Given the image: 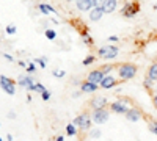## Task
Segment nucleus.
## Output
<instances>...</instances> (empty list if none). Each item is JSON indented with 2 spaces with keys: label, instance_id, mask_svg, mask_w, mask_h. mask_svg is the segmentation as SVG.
<instances>
[{
  "label": "nucleus",
  "instance_id": "f257e3e1",
  "mask_svg": "<svg viewBox=\"0 0 157 141\" xmlns=\"http://www.w3.org/2000/svg\"><path fill=\"white\" fill-rule=\"evenodd\" d=\"M116 72H118V77H120V80H130L134 79L138 72V68L137 65L134 63H123V65L116 66Z\"/></svg>",
  "mask_w": 157,
  "mask_h": 141
},
{
  "label": "nucleus",
  "instance_id": "f03ea898",
  "mask_svg": "<svg viewBox=\"0 0 157 141\" xmlns=\"http://www.w3.org/2000/svg\"><path fill=\"white\" fill-rule=\"evenodd\" d=\"M72 124L77 127V130H90L91 127H93V121H91V116H90V113L88 111H83L80 114H77V116L74 118Z\"/></svg>",
  "mask_w": 157,
  "mask_h": 141
},
{
  "label": "nucleus",
  "instance_id": "7ed1b4c3",
  "mask_svg": "<svg viewBox=\"0 0 157 141\" xmlns=\"http://www.w3.org/2000/svg\"><path fill=\"white\" fill-rule=\"evenodd\" d=\"M91 116V121H93V124H98V125H102L105 124L110 118V111L107 108H96L93 110V113L90 114Z\"/></svg>",
  "mask_w": 157,
  "mask_h": 141
},
{
  "label": "nucleus",
  "instance_id": "20e7f679",
  "mask_svg": "<svg viewBox=\"0 0 157 141\" xmlns=\"http://www.w3.org/2000/svg\"><path fill=\"white\" fill-rule=\"evenodd\" d=\"M118 54H120V49H118V46H104V47H101V49L98 50V55H99L101 58H104V60H107V61L116 58Z\"/></svg>",
  "mask_w": 157,
  "mask_h": 141
},
{
  "label": "nucleus",
  "instance_id": "39448f33",
  "mask_svg": "<svg viewBox=\"0 0 157 141\" xmlns=\"http://www.w3.org/2000/svg\"><path fill=\"white\" fill-rule=\"evenodd\" d=\"M0 88L8 94V96H14L16 94V82L10 79L6 75H0Z\"/></svg>",
  "mask_w": 157,
  "mask_h": 141
},
{
  "label": "nucleus",
  "instance_id": "423d86ee",
  "mask_svg": "<svg viewBox=\"0 0 157 141\" xmlns=\"http://www.w3.org/2000/svg\"><path fill=\"white\" fill-rule=\"evenodd\" d=\"M138 11H140V3L137 0H129V2H126L121 14L126 17H134L135 14H138Z\"/></svg>",
  "mask_w": 157,
  "mask_h": 141
},
{
  "label": "nucleus",
  "instance_id": "0eeeda50",
  "mask_svg": "<svg viewBox=\"0 0 157 141\" xmlns=\"http://www.w3.org/2000/svg\"><path fill=\"white\" fill-rule=\"evenodd\" d=\"M110 108H112V111H113V113H116V114H124V113L129 110V105H127V100L120 99V100L112 102Z\"/></svg>",
  "mask_w": 157,
  "mask_h": 141
},
{
  "label": "nucleus",
  "instance_id": "6e6552de",
  "mask_svg": "<svg viewBox=\"0 0 157 141\" xmlns=\"http://www.w3.org/2000/svg\"><path fill=\"white\" fill-rule=\"evenodd\" d=\"M116 85H118V79L112 74H107V75H104V79L101 80V83L98 86H101L102 89H112Z\"/></svg>",
  "mask_w": 157,
  "mask_h": 141
},
{
  "label": "nucleus",
  "instance_id": "1a4fd4ad",
  "mask_svg": "<svg viewBox=\"0 0 157 141\" xmlns=\"http://www.w3.org/2000/svg\"><path fill=\"white\" fill-rule=\"evenodd\" d=\"M124 116L129 122H138L140 118H141V111L135 107H129V110L124 113Z\"/></svg>",
  "mask_w": 157,
  "mask_h": 141
},
{
  "label": "nucleus",
  "instance_id": "9d476101",
  "mask_svg": "<svg viewBox=\"0 0 157 141\" xmlns=\"http://www.w3.org/2000/svg\"><path fill=\"white\" fill-rule=\"evenodd\" d=\"M107 104H109V100H107L105 96H94L93 99H91V102H90V105H91L93 110H96V108H105Z\"/></svg>",
  "mask_w": 157,
  "mask_h": 141
},
{
  "label": "nucleus",
  "instance_id": "9b49d317",
  "mask_svg": "<svg viewBox=\"0 0 157 141\" xmlns=\"http://www.w3.org/2000/svg\"><path fill=\"white\" fill-rule=\"evenodd\" d=\"M17 85L24 86L27 91H32L33 85H35V79H33L32 75H21L19 79H17Z\"/></svg>",
  "mask_w": 157,
  "mask_h": 141
},
{
  "label": "nucleus",
  "instance_id": "f8f14e48",
  "mask_svg": "<svg viewBox=\"0 0 157 141\" xmlns=\"http://www.w3.org/2000/svg\"><path fill=\"white\" fill-rule=\"evenodd\" d=\"M104 74L101 69H94V71H91L88 75H86V82H91V83H94V85H99L101 80L104 79Z\"/></svg>",
  "mask_w": 157,
  "mask_h": 141
},
{
  "label": "nucleus",
  "instance_id": "ddd939ff",
  "mask_svg": "<svg viewBox=\"0 0 157 141\" xmlns=\"http://www.w3.org/2000/svg\"><path fill=\"white\" fill-rule=\"evenodd\" d=\"M116 8H118V0H104L101 6L104 14H112L113 11H116Z\"/></svg>",
  "mask_w": 157,
  "mask_h": 141
},
{
  "label": "nucleus",
  "instance_id": "4468645a",
  "mask_svg": "<svg viewBox=\"0 0 157 141\" xmlns=\"http://www.w3.org/2000/svg\"><path fill=\"white\" fill-rule=\"evenodd\" d=\"M88 16H90V20H91V22H99V20L102 19V16H104V13H102L101 8L93 6V8L88 11Z\"/></svg>",
  "mask_w": 157,
  "mask_h": 141
},
{
  "label": "nucleus",
  "instance_id": "2eb2a0df",
  "mask_svg": "<svg viewBox=\"0 0 157 141\" xmlns=\"http://www.w3.org/2000/svg\"><path fill=\"white\" fill-rule=\"evenodd\" d=\"M98 89H99V86L98 85H94V83H91V82H82L80 83V93H96L98 91Z\"/></svg>",
  "mask_w": 157,
  "mask_h": 141
},
{
  "label": "nucleus",
  "instance_id": "dca6fc26",
  "mask_svg": "<svg viewBox=\"0 0 157 141\" xmlns=\"http://www.w3.org/2000/svg\"><path fill=\"white\" fill-rule=\"evenodd\" d=\"M75 6L78 11H90L93 8V0H75Z\"/></svg>",
  "mask_w": 157,
  "mask_h": 141
},
{
  "label": "nucleus",
  "instance_id": "f3484780",
  "mask_svg": "<svg viewBox=\"0 0 157 141\" xmlns=\"http://www.w3.org/2000/svg\"><path fill=\"white\" fill-rule=\"evenodd\" d=\"M38 9L41 11L43 14H50V13H52V14H57V11L52 8L50 5H46V3H39L38 5Z\"/></svg>",
  "mask_w": 157,
  "mask_h": 141
},
{
  "label": "nucleus",
  "instance_id": "a211bd4d",
  "mask_svg": "<svg viewBox=\"0 0 157 141\" xmlns=\"http://www.w3.org/2000/svg\"><path fill=\"white\" fill-rule=\"evenodd\" d=\"M148 79L151 82H154V83L157 82V65H155V63H152L149 71H148Z\"/></svg>",
  "mask_w": 157,
  "mask_h": 141
},
{
  "label": "nucleus",
  "instance_id": "6ab92c4d",
  "mask_svg": "<svg viewBox=\"0 0 157 141\" xmlns=\"http://www.w3.org/2000/svg\"><path fill=\"white\" fill-rule=\"evenodd\" d=\"M88 136L93 138V139H98V138L102 136V132H101V129H93V127H91V129L88 130Z\"/></svg>",
  "mask_w": 157,
  "mask_h": 141
},
{
  "label": "nucleus",
  "instance_id": "aec40b11",
  "mask_svg": "<svg viewBox=\"0 0 157 141\" xmlns=\"http://www.w3.org/2000/svg\"><path fill=\"white\" fill-rule=\"evenodd\" d=\"M66 133H68L69 136H74V135H77V127H75L72 122L66 125Z\"/></svg>",
  "mask_w": 157,
  "mask_h": 141
},
{
  "label": "nucleus",
  "instance_id": "412c9836",
  "mask_svg": "<svg viewBox=\"0 0 157 141\" xmlns=\"http://www.w3.org/2000/svg\"><path fill=\"white\" fill-rule=\"evenodd\" d=\"M44 89H47L43 83H39V82H35V85H33V89H32V91H36V93H39V94H41L43 91H44Z\"/></svg>",
  "mask_w": 157,
  "mask_h": 141
},
{
  "label": "nucleus",
  "instance_id": "4be33fe9",
  "mask_svg": "<svg viewBox=\"0 0 157 141\" xmlns=\"http://www.w3.org/2000/svg\"><path fill=\"white\" fill-rule=\"evenodd\" d=\"M94 61H96V57H94V55H88V57L82 61V65H83V66H88V65H93Z\"/></svg>",
  "mask_w": 157,
  "mask_h": 141
},
{
  "label": "nucleus",
  "instance_id": "5701e85b",
  "mask_svg": "<svg viewBox=\"0 0 157 141\" xmlns=\"http://www.w3.org/2000/svg\"><path fill=\"white\" fill-rule=\"evenodd\" d=\"M46 38H47V39H50V41H54L55 38H57V32L47 28V30H46Z\"/></svg>",
  "mask_w": 157,
  "mask_h": 141
},
{
  "label": "nucleus",
  "instance_id": "b1692460",
  "mask_svg": "<svg viewBox=\"0 0 157 141\" xmlns=\"http://www.w3.org/2000/svg\"><path fill=\"white\" fill-rule=\"evenodd\" d=\"M35 63L36 65H39V68H46V65H47V60H46V57H41V58H36L35 60Z\"/></svg>",
  "mask_w": 157,
  "mask_h": 141
},
{
  "label": "nucleus",
  "instance_id": "393cba45",
  "mask_svg": "<svg viewBox=\"0 0 157 141\" xmlns=\"http://www.w3.org/2000/svg\"><path fill=\"white\" fill-rule=\"evenodd\" d=\"M5 32L8 33V35H16V32H17V28L14 27V25H6V28H5Z\"/></svg>",
  "mask_w": 157,
  "mask_h": 141
},
{
  "label": "nucleus",
  "instance_id": "a878e982",
  "mask_svg": "<svg viewBox=\"0 0 157 141\" xmlns=\"http://www.w3.org/2000/svg\"><path fill=\"white\" fill-rule=\"evenodd\" d=\"M113 68H115V66H112V65H105V66H101L99 69L107 75V74H110V71H113Z\"/></svg>",
  "mask_w": 157,
  "mask_h": 141
},
{
  "label": "nucleus",
  "instance_id": "bb28decb",
  "mask_svg": "<svg viewBox=\"0 0 157 141\" xmlns=\"http://www.w3.org/2000/svg\"><path fill=\"white\" fill-rule=\"evenodd\" d=\"M149 132H151L152 135H157V122H155V121H151V122H149Z\"/></svg>",
  "mask_w": 157,
  "mask_h": 141
},
{
  "label": "nucleus",
  "instance_id": "cd10ccee",
  "mask_svg": "<svg viewBox=\"0 0 157 141\" xmlns=\"http://www.w3.org/2000/svg\"><path fill=\"white\" fill-rule=\"evenodd\" d=\"M52 74H54V77H57V79H63V77L66 75V72H64V71H60V69L54 71V72H52Z\"/></svg>",
  "mask_w": 157,
  "mask_h": 141
},
{
  "label": "nucleus",
  "instance_id": "c85d7f7f",
  "mask_svg": "<svg viewBox=\"0 0 157 141\" xmlns=\"http://www.w3.org/2000/svg\"><path fill=\"white\" fill-rule=\"evenodd\" d=\"M25 68H27V72H29V74H33V72H36V66H35V63H30V65H27Z\"/></svg>",
  "mask_w": 157,
  "mask_h": 141
},
{
  "label": "nucleus",
  "instance_id": "c756f323",
  "mask_svg": "<svg viewBox=\"0 0 157 141\" xmlns=\"http://www.w3.org/2000/svg\"><path fill=\"white\" fill-rule=\"evenodd\" d=\"M41 99L43 100H49L50 99V91H49V89H44V91L41 93Z\"/></svg>",
  "mask_w": 157,
  "mask_h": 141
},
{
  "label": "nucleus",
  "instance_id": "7c9ffc66",
  "mask_svg": "<svg viewBox=\"0 0 157 141\" xmlns=\"http://www.w3.org/2000/svg\"><path fill=\"white\" fill-rule=\"evenodd\" d=\"M143 83H145V86H146V88H151V86L154 85V82H151L149 79H146V80H145V82H143Z\"/></svg>",
  "mask_w": 157,
  "mask_h": 141
},
{
  "label": "nucleus",
  "instance_id": "2f4dec72",
  "mask_svg": "<svg viewBox=\"0 0 157 141\" xmlns=\"http://www.w3.org/2000/svg\"><path fill=\"white\" fill-rule=\"evenodd\" d=\"M3 57H5V58H6L8 61H11V63H14V58H13L11 55H8V54H3Z\"/></svg>",
  "mask_w": 157,
  "mask_h": 141
},
{
  "label": "nucleus",
  "instance_id": "473e14b6",
  "mask_svg": "<svg viewBox=\"0 0 157 141\" xmlns=\"http://www.w3.org/2000/svg\"><path fill=\"white\" fill-rule=\"evenodd\" d=\"M109 41L110 43H116L118 41V36H109Z\"/></svg>",
  "mask_w": 157,
  "mask_h": 141
},
{
  "label": "nucleus",
  "instance_id": "72a5a7b5",
  "mask_svg": "<svg viewBox=\"0 0 157 141\" xmlns=\"http://www.w3.org/2000/svg\"><path fill=\"white\" fill-rule=\"evenodd\" d=\"M8 118H10V119H14V118H16V113H14V111H10V113H8Z\"/></svg>",
  "mask_w": 157,
  "mask_h": 141
},
{
  "label": "nucleus",
  "instance_id": "f704fd0d",
  "mask_svg": "<svg viewBox=\"0 0 157 141\" xmlns=\"http://www.w3.org/2000/svg\"><path fill=\"white\" fill-rule=\"evenodd\" d=\"M80 94H82L80 91H75V93H72V97H74V99H75V97H80Z\"/></svg>",
  "mask_w": 157,
  "mask_h": 141
},
{
  "label": "nucleus",
  "instance_id": "c9c22d12",
  "mask_svg": "<svg viewBox=\"0 0 157 141\" xmlns=\"http://www.w3.org/2000/svg\"><path fill=\"white\" fill-rule=\"evenodd\" d=\"M19 66H22V68H25V66H27V63H25V61H22V60H21V61H19Z\"/></svg>",
  "mask_w": 157,
  "mask_h": 141
},
{
  "label": "nucleus",
  "instance_id": "e433bc0d",
  "mask_svg": "<svg viewBox=\"0 0 157 141\" xmlns=\"http://www.w3.org/2000/svg\"><path fill=\"white\" fill-rule=\"evenodd\" d=\"M6 141H13V135H8L6 136Z\"/></svg>",
  "mask_w": 157,
  "mask_h": 141
},
{
  "label": "nucleus",
  "instance_id": "4c0bfd02",
  "mask_svg": "<svg viewBox=\"0 0 157 141\" xmlns=\"http://www.w3.org/2000/svg\"><path fill=\"white\" fill-rule=\"evenodd\" d=\"M55 141H64V138H63V136H57V139H55Z\"/></svg>",
  "mask_w": 157,
  "mask_h": 141
},
{
  "label": "nucleus",
  "instance_id": "58836bf2",
  "mask_svg": "<svg viewBox=\"0 0 157 141\" xmlns=\"http://www.w3.org/2000/svg\"><path fill=\"white\" fill-rule=\"evenodd\" d=\"M0 141H3V138H2V136H0Z\"/></svg>",
  "mask_w": 157,
  "mask_h": 141
},
{
  "label": "nucleus",
  "instance_id": "ea45409f",
  "mask_svg": "<svg viewBox=\"0 0 157 141\" xmlns=\"http://www.w3.org/2000/svg\"><path fill=\"white\" fill-rule=\"evenodd\" d=\"M86 141H91V139H86Z\"/></svg>",
  "mask_w": 157,
  "mask_h": 141
},
{
  "label": "nucleus",
  "instance_id": "a19ab883",
  "mask_svg": "<svg viewBox=\"0 0 157 141\" xmlns=\"http://www.w3.org/2000/svg\"><path fill=\"white\" fill-rule=\"evenodd\" d=\"M69 2H71V0H69Z\"/></svg>",
  "mask_w": 157,
  "mask_h": 141
}]
</instances>
